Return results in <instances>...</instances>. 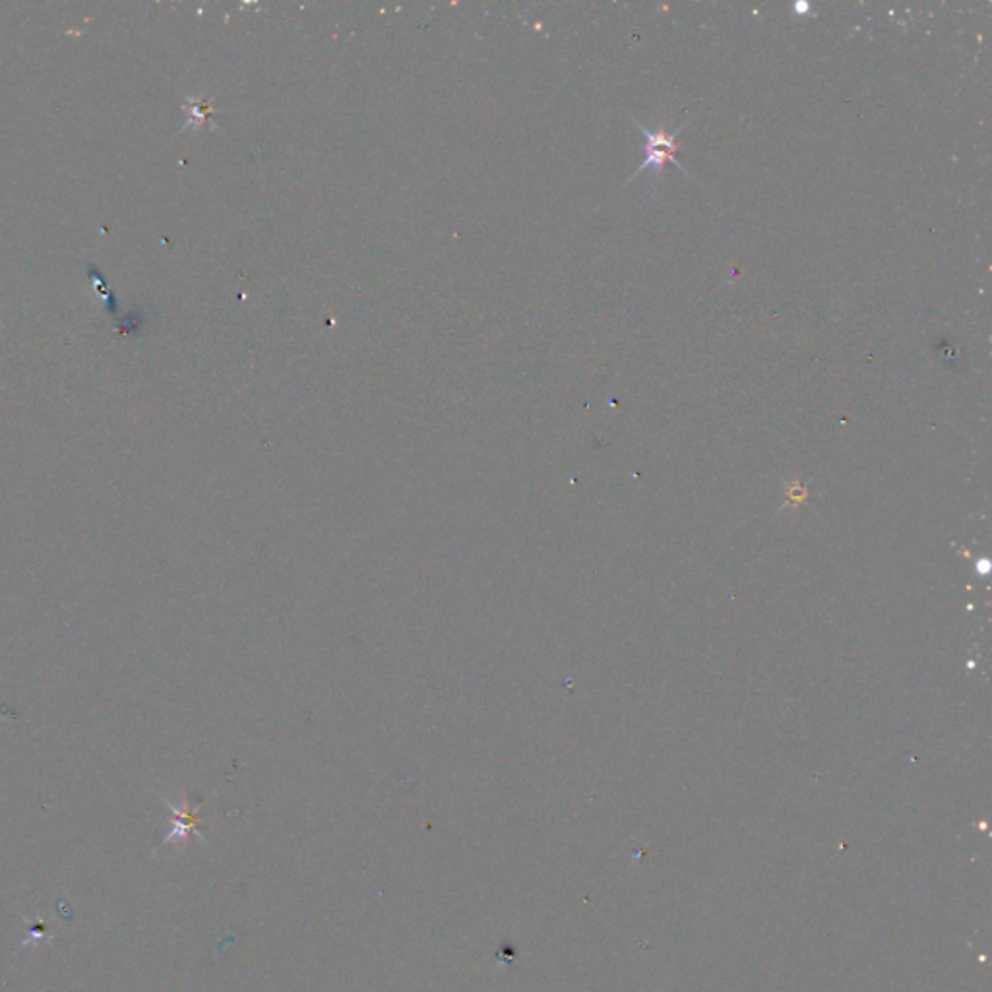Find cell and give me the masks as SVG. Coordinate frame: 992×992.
I'll use <instances>...</instances> for the list:
<instances>
[{
    "label": "cell",
    "instance_id": "6da1fadb",
    "mask_svg": "<svg viewBox=\"0 0 992 992\" xmlns=\"http://www.w3.org/2000/svg\"><path fill=\"white\" fill-rule=\"evenodd\" d=\"M634 124H636V128H640V130H642V134L646 136V161L638 167V171H634V173H632V177L628 179V183H630L632 179H636L638 175L646 173L648 169H653V173L659 177V175L663 173V167H665L667 163H675V165H677L679 169H682L684 173H688V171H686V167L682 165V161H679V157H677V154H679V148H681V146H679V142H677V138H679V134H681L684 124L679 126L675 132H667V130H655V132H651L650 128H646L644 124L638 123L636 119H634Z\"/></svg>",
    "mask_w": 992,
    "mask_h": 992
}]
</instances>
